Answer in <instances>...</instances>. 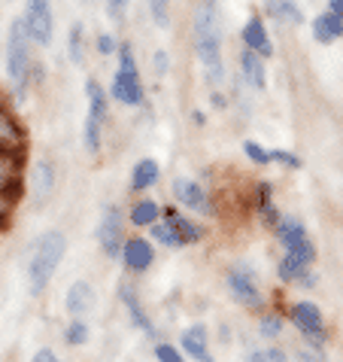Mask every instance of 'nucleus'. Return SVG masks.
Wrapping results in <instances>:
<instances>
[{"label": "nucleus", "mask_w": 343, "mask_h": 362, "mask_svg": "<svg viewBox=\"0 0 343 362\" xmlns=\"http://www.w3.org/2000/svg\"><path fill=\"white\" fill-rule=\"evenodd\" d=\"M149 235H152V240H158V244H164V247H170V250L186 247L183 238H179V231L174 228V223H170V219H158V223H152V226H149Z\"/></svg>", "instance_id": "393cba45"}, {"label": "nucleus", "mask_w": 343, "mask_h": 362, "mask_svg": "<svg viewBox=\"0 0 343 362\" xmlns=\"http://www.w3.org/2000/svg\"><path fill=\"white\" fill-rule=\"evenodd\" d=\"M95 46H97V52H100V55H113V52H116V49H119V43H116V37H109V34H100Z\"/></svg>", "instance_id": "4c0bfd02"}, {"label": "nucleus", "mask_w": 343, "mask_h": 362, "mask_svg": "<svg viewBox=\"0 0 343 362\" xmlns=\"http://www.w3.org/2000/svg\"><path fill=\"white\" fill-rule=\"evenodd\" d=\"M246 362H289V356L282 354L279 347H267V350H255V354H249Z\"/></svg>", "instance_id": "2f4dec72"}, {"label": "nucleus", "mask_w": 343, "mask_h": 362, "mask_svg": "<svg viewBox=\"0 0 343 362\" xmlns=\"http://www.w3.org/2000/svg\"><path fill=\"white\" fill-rule=\"evenodd\" d=\"M97 244L109 259L122 256V244H125V216L119 207H107L104 216L97 223Z\"/></svg>", "instance_id": "0eeeda50"}, {"label": "nucleus", "mask_w": 343, "mask_h": 362, "mask_svg": "<svg viewBox=\"0 0 343 362\" xmlns=\"http://www.w3.org/2000/svg\"><path fill=\"white\" fill-rule=\"evenodd\" d=\"M158 177H161V168H158L155 158H143V162L134 165V174H131V189H134V192H146L149 186L158 183Z\"/></svg>", "instance_id": "aec40b11"}, {"label": "nucleus", "mask_w": 343, "mask_h": 362, "mask_svg": "<svg viewBox=\"0 0 343 362\" xmlns=\"http://www.w3.org/2000/svg\"><path fill=\"white\" fill-rule=\"evenodd\" d=\"M100 119H95V116H88L85 119V149L92 156H97L100 153V146H104V140H100Z\"/></svg>", "instance_id": "cd10ccee"}, {"label": "nucleus", "mask_w": 343, "mask_h": 362, "mask_svg": "<svg viewBox=\"0 0 343 362\" xmlns=\"http://www.w3.org/2000/svg\"><path fill=\"white\" fill-rule=\"evenodd\" d=\"M92 301H95V293H92V284H85V280H76L64 296V305L70 310V317H83L85 310L92 308Z\"/></svg>", "instance_id": "a211bd4d"}, {"label": "nucleus", "mask_w": 343, "mask_h": 362, "mask_svg": "<svg viewBox=\"0 0 343 362\" xmlns=\"http://www.w3.org/2000/svg\"><path fill=\"white\" fill-rule=\"evenodd\" d=\"M161 219V207L155 204L152 198H143V201H137L134 207H131V223L134 226H152V223H158Z\"/></svg>", "instance_id": "a878e982"}, {"label": "nucleus", "mask_w": 343, "mask_h": 362, "mask_svg": "<svg viewBox=\"0 0 343 362\" xmlns=\"http://www.w3.org/2000/svg\"><path fill=\"white\" fill-rule=\"evenodd\" d=\"M174 195H176L179 204H186L188 210H195V214H204V216L213 214V204H210L204 186L195 183V180H186V177L174 180Z\"/></svg>", "instance_id": "f8f14e48"}, {"label": "nucleus", "mask_w": 343, "mask_h": 362, "mask_svg": "<svg viewBox=\"0 0 343 362\" xmlns=\"http://www.w3.org/2000/svg\"><path fill=\"white\" fill-rule=\"evenodd\" d=\"M155 359L158 362H186V354L174 344H158L155 347Z\"/></svg>", "instance_id": "72a5a7b5"}, {"label": "nucleus", "mask_w": 343, "mask_h": 362, "mask_svg": "<svg viewBox=\"0 0 343 362\" xmlns=\"http://www.w3.org/2000/svg\"><path fill=\"white\" fill-rule=\"evenodd\" d=\"M52 189H55V165L49 162V158H43V162H37L31 170V186H28V192H31V201L40 207L49 201Z\"/></svg>", "instance_id": "4468645a"}, {"label": "nucleus", "mask_w": 343, "mask_h": 362, "mask_svg": "<svg viewBox=\"0 0 343 362\" xmlns=\"http://www.w3.org/2000/svg\"><path fill=\"white\" fill-rule=\"evenodd\" d=\"M274 231H277L279 244H282V250H286V256L291 259V262H298L304 268L313 265V259H316V247H313V240H310V235H307V228H304L301 219L279 216V223H277Z\"/></svg>", "instance_id": "20e7f679"}, {"label": "nucleus", "mask_w": 343, "mask_h": 362, "mask_svg": "<svg viewBox=\"0 0 343 362\" xmlns=\"http://www.w3.org/2000/svg\"><path fill=\"white\" fill-rule=\"evenodd\" d=\"M313 40L322 46H328V43H335V37H331V31L325 28V18L316 16V22H313Z\"/></svg>", "instance_id": "c9c22d12"}, {"label": "nucleus", "mask_w": 343, "mask_h": 362, "mask_svg": "<svg viewBox=\"0 0 343 362\" xmlns=\"http://www.w3.org/2000/svg\"><path fill=\"white\" fill-rule=\"evenodd\" d=\"M179 350H183L186 356H191L195 362H216L213 354H210V347H207V329L204 326L186 329L183 341H179Z\"/></svg>", "instance_id": "f3484780"}, {"label": "nucleus", "mask_w": 343, "mask_h": 362, "mask_svg": "<svg viewBox=\"0 0 343 362\" xmlns=\"http://www.w3.org/2000/svg\"><path fill=\"white\" fill-rule=\"evenodd\" d=\"M161 216L170 219L174 223V228L179 231V238H183V244H198L200 238H204V231H200V226L195 223V219H186L183 214H176V210H161Z\"/></svg>", "instance_id": "4be33fe9"}, {"label": "nucleus", "mask_w": 343, "mask_h": 362, "mask_svg": "<svg viewBox=\"0 0 343 362\" xmlns=\"http://www.w3.org/2000/svg\"><path fill=\"white\" fill-rule=\"evenodd\" d=\"M113 98L119 100V104H125V107H140L143 104V83H140V74L137 70H122L119 67L116 70V76H113Z\"/></svg>", "instance_id": "9b49d317"}, {"label": "nucleus", "mask_w": 343, "mask_h": 362, "mask_svg": "<svg viewBox=\"0 0 343 362\" xmlns=\"http://www.w3.org/2000/svg\"><path fill=\"white\" fill-rule=\"evenodd\" d=\"M265 13L282 25H304V13L295 0H265Z\"/></svg>", "instance_id": "6ab92c4d"}, {"label": "nucleus", "mask_w": 343, "mask_h": 362, "mask_svg": "<svg viewBox=\"0 0 343 362\" xmlns=\"http://www.w3.org/2000/svg\"><path fill=\"white\" fill-rule=\"evenodd\" d=\"M122 265L128 271H134V274H143V271L152 268L155 262V247L149 244L146 238H125V244H122Z\"/></svg>", "instance_id": "9d476101"}, {"label": "nucleus", "mask_w": 343, "mask_h": 362, "mask_svg": "<svg viewBox=\"0 0 343 362\" xmlns=\"http://www.w3.org/2000/svg\"><path fill=\"white\" fill-rule=\"evenodd\" d=\"M243 46L252 49V52H258L261 58L274 55V43H270L267 28H265V22H261V16H252L249 22L243 25Z\"/></svg>", "instance_id": "2eb2a0df"}, {"label": "nucleus", "mask_w": 343, "mask_h": 362, "mask_svg": "<svg viewBox=\"0 0 343 362\" xmlns=\"http://www.w3.org/2000/svg\"><path fill=\"white\" fill-rule=\"evenodd\" d=\"M119 296H122V301L128 305V314H131V320H134V326H140V329L146 332V335H155L152 320L143 314V308H140V301H137V296H134V289H131V286H122V289H119Z\"/></svg>", "instance_id": "5701e85b"}, {"label": "nucleus", "mask_w": 343, "mask_h": 362, "mask_svg": "<svg viewBox=\"0 0 343 362\" xmlns=\"http://www.w3.org/2000/svg\"><path fill=\"white\" fill-rule=\"evenodd\" d=\"M295 362H325V356H322L319 350H304V354H298Z\"/></svg>", "instance_id": "a19ab883"}, {"label": "nucleus", "mask_w": 343, "mask_h": 362, "mask_svg": "<svg viewBox=\"0 0 343 362\" xmlns=\"http://www.w3.org/2000/svg\"><path fill=\"white\" fill-rule=\"evenodd\" d=\"M258 214L265 216V223H267L270 228H277V223H279V214H277L274 201H267V204H261V207H258Z\"/></svg>", "instance_id": "58836bf2"}, {"label": "nucleus", "mask_w": 343, "mask_h": 362, "mask_svg": "<svg viewBox=\"0 0 343 362\" xmlns=\"http://www.w3.org/2000/svg\"><path fill=\"white\" fill-rule=\"evenodd\" d=\"M146 4H149V13H152L155 25L167 28L170 25V0H146Z\"/></svg>", "instance_id": "c85d7f7f"}, {"label": "nucleus", "mask_w": 343, "mask_h": 362, "mask_svg": "<svg viewBox=\"0 0 343 362\" xmlns=\"http://www.w3.org/2000/svg\"><path fill=\"white\" fill-rule=\"evenodd\" d=\"M228 293H231V298H234L237 305L252 308V310H258L261 305H265L258 277L252 274V268H246V265H234L228 271Z\"/></svg>", "instance_id": "39448f33"}, {"label": "nucleus", "mask_w": 343, "mask_h": 362, "mask_svg": "<svg viewBox=\"0 0 343 362\" xmlns=\"http://www.w3.org/2000/svg\"><path fill=\"white\" fill-rule=\"evenodd\" d=\"M322 18H325V28L331 31V37H343V16H337V13H322Z\"/></svg>", "instance_id": "e433bc0d"}, {"label": "nucleus", "mask_w": 343, "mask_h": 362, "mask_svg": "<svg viewBox=\"0 0 343 362\" xmlns=\"http://www.w3.org/2000/svg\"><path fill=\"white\" fill-rule=\"evenodd\" d=\"M64 250L67 240L61 231H46L34 244L31 259H28V289H31V296H40L49 286V280L55 277V271L64 259Z\"/></svg>", "instance_id": "f03ea898"}, {"label": "nucleus", "mask_w": 343, "mask_h": 362, "mask_svg": "<svg viewBox=\"0 0 343 362\" xmlns=\"http://www.w3.org/2000/svg\"><path fill=\"white\" fill-rule=\"evenodd\" d=\"M25 31L31 37V43L49 46L52 43V4L49 0H25Z\"/></svg>", "instance_id": "423d86ee"}, {"label": "nucleus", "mask_w": 343, "mask_h": 362, "mask_svg": "<svg viewBox=\"0 0 343 362\" xmlns=\"http://www.w3.org/2000/svg\"><path fill=\"white\" fill-rule=\"evenodd\" d=\"M277 274H279L282 284H301V286H307V289H310V286H316V277L310 274V268L298 265V262H291L289 256H282V259H279Z\"/></svg>", "instance_id": "412c9836"}, {"label": "nucleus", "mask_w": 343, "mask_h": 362, "mask_svg": "<svg viewBox=\"0 0 343 362\" xmlns=\"http://www.w3.org/2000/svg\"><path fill=\"white\" fill-rule=\"evenodd\" d=\"M155 74L158 76L167 74V52H155Z\"/></svg>", "instance_id": "37998d69"}, {"label": "nucleus", "mask_w": 343, "mask_h": 362, "mask_svg": "<svg viewBox=\"0 0 343 362\" xmlns=\"http://www.w3.org/2000/svg\"><path fill=\"white\" fill-rule=\"evenodd\" d=\"M85 95H88V116H95L104 122L107 113H109V98H107L104 88L97 86V79H88L85 83Z\"/></svg>", "instance_id": "b1692460"}, {"label": "nucleus", "mask_w": 343, "mask_h": 362, "mask_svg": "<svg viewBox=\"0 0 343 362\" xmlns=\"http://www.w3.org/2000/svg\"><path fill=\"white\" fill-rule=\"evenodd\" d=\"M240 76H243L255 92H261V88L267 86L265 58H261L258 52H252V49H246V46H243V52H240Z\"/></svg>", "instance_id": "dca6fc26"}, {"label": "nucleus", "mask_w": 343, "mask_h": 362, "mask_svg": "<svg viewBox=\"0 0 343 362\" xmlns=\"http://www.w3.org/2000/svg\"><path fill=\"white\" fill-rule=\"evenodd\" d=\"M270 162L286 165V168H291V170L301 168V158H298L295 153H286V149H270Z\"/></svg>", "instance_id": "f704fd0d"}, {"label": "nucleus", "mask_w": 343, "mask_h": 362, "mask_svg": "<svg viewBox=\"0 0 343 362\" xmlns=\"http://www.w3.org/2000/svg\"><path fill=\"white\" fill-rule=\"evenodd\" d=\"M328 13L343 16V0H328Z\"/></svg>", "instance_id": "c03bdc74"}, {"label": "nucleus", "mask_w": 343, "mask_h": 362, "mask_svg": "<svg viewBox=\"0 0 343 362\" xmlns=\"http://www.w3.org/2000/svg\"><path fill=\"white\" fill-rule=\"evenodd\" d=\"M67 344H73V347H79V344H85L88 341V326L85 323H79V320H73V323L67 326Z\"/></svg>", "instance_id": "473e14b6"}, {"label": "nucleus", "mask_w": 343, "mask_h": 362, "mask_svg": "<svg viewBox=\"0 0 343 362\" xmlns=\"http://www.w3.org/2000/svg\"><path fill=\"white\" fill-rule=\"evenodd\" d=\"M243 153H246V158H249L252 165H270V149L258 146L255 140H246V144H243Z\"/></svg>", "instance_id": "c756f323"}, {"label": "nucleus", "mask_w": 343, "mask_h": 362, "mask_svg": "<svg viewBox=\"0 0 343 362\" xmlns=\"http://www.w3.org/2000/svg\"><path fill=\"white\" fill-rule=\"evenodd\" d=\"M291 323L301 329V335H304L313 347H322L325 344V323H322V310L313 305V301H298L295 308L289 310Z\"/></svg>", "instance_id": "6e6552de"}, {"label": "nucleus", "mask_w": 343, "mask_h": 362, "mask_svg": "<svg viewBox=\"0 0 343 362\" xmlns=\"http://www.w3.org/2000/svg\"><path fill=\"white\" fill-rule=\"evenodd\" d=\"M213 104H216V107H225V98H222L219 92H213Z\"/></svg>", "instance_id": "a18cd8bd"}, {"label": "nucleus", "mask_w": 343, "mask_h": 362, "mask_svg": "<svg viewBox=\"0 0 343 362\" xmlns=\"http://www.w3.org/2000/svg\"><path fill=\"white\" fill-rule=\"evenodd\" d=\"M25 186V153H0V195L18 201Z\"/></svg>", "instance_id": "1a4fd4ad"}, {"label": "nucleus", "mask_w": 343, "mask_h": 362, "mask_svg": "<svg viewBox=\"0 0 343 362\" xmlns=\"http://www.w3.org/2000/svg\"><path fill=\"white\" fill-rule=\"evenodd\" d=\"M31 74H34L31 37H28L22 18H16V22L9 25V34H6V76H9V83H13L18 98H25L28 86H31Z\"/></svg>", "instance_id": "7ed1b4c3"}, {"label": "nucleus", "mask_w": 343, "mask_h": 362, "mask_svg": "<svg viewBox=\"0 0 343 362\" xmlns=\"http://www.w3.org/2000/svg\"><path fill=\"white\" fill-rule=\"evenodd\" d=\"M191 40H195V55L204 67L207 86L222 88L225 83V67H222V31H219V13L213 0H200L191 13Z\"/></svg>", "instance_id": "f257e3e1"}, {"label": "nucleus", "mask_w": 343, "mask_h": 362, "mask_svg": "<svg viewBox=\"0 0 343 362\" xmlns=\"http://www.w3.org/2000/svg\"><path fill=\"white\" fill-rule=\"evenodd\" d=\"M125 9H128V0H107V13H109V18H122L125 16Z\"/></svg>", "instance_id": "ea45409f"}, {"label": "nucleus", "mask_w": 343, "mask_h": 362, "mask_svg": "<svg viewBox=\"0 0 343 362\" xmlns=\"http://www.w3.org/2000/svg\"><path fill=\"white\" fill-rule=\"evenodd\" d=\"M67 52H70V62H73L76 67L85 64V28H83V22H76L73 28H70Z\"/></svg>", "instance_id": "bb28decb"}, {"label": "nucleus", "mask_w": 343, "mask_h": 362, "mask_svg": "<svg viewBox=\"0 0 343 362\" xmlns=\"http://www.w3.org/2000/svg\"><path fill=\"white\" fill-rule=\"evenodd\" d=\"M34 362H61V359H58L49 347H43V350H37V354H34Z\"/></svg>", "instance_id": "79ce46f5"}, {"label": "nucleus", "mask_w": 343, "mask_h": 362, "mask_svg": "<svg viewBox=\"0 0 343 362\" xmlns=\"http://www.w3.org/2000/svg\"><path fill=\"white\" fill-rule=\"evenodd\" d=\"M279 329H282V320L277 314H261V320H258V332H261V335H265V338H277Z\"/></svg>", "instance_id": "7c9ffc66"}, {"label": "nucleus", "mask_w": 343, "mask_h": 362, "mask_svg": "<svg viewBox=\"0 0 343 362\" xmlns=\"http://www.w3.org/2000/svg\"><path fill=\"white\" fill-rule=\"evenodd\" d=\"M28 149V134L18 125L16 113L0 107V153H25Z\"/></svg>", "instance_id": "ddd939ff"}]
</instances>
